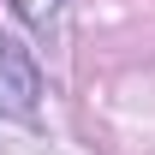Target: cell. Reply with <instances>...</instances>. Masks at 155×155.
<instances>
[{
	"instance_id": "6da1fadb",
	"label": "cell",
	"mask_w": 155,
	"mask_h": 155,
	"mask_svg": "<svg viewBox=\"0 0 155 155\" xmlns=\"http://www.w3.org/2000/svg\"><path fill=\"white\" fill-rule=\"evenodd\" d=\"M42 101V72L18 36H0V119H30Z\"/></svg>"
},
{
	"instance_id": "7a4b0ae2",
	"label": "cell",
	"mask_w": 155,
	"mask_h": 155,
	"mask_svg": "<svg viewBox=\"0 0 155 155\" xmlns=\"http://www.w3.org/2000/svg\"><path fill=\"white\" fill-rule=\"evenodd\" d=\"M12 12H18L30 30H42V24H54V12H60V0H12Z\"/></svg>"
}]
</instances>
